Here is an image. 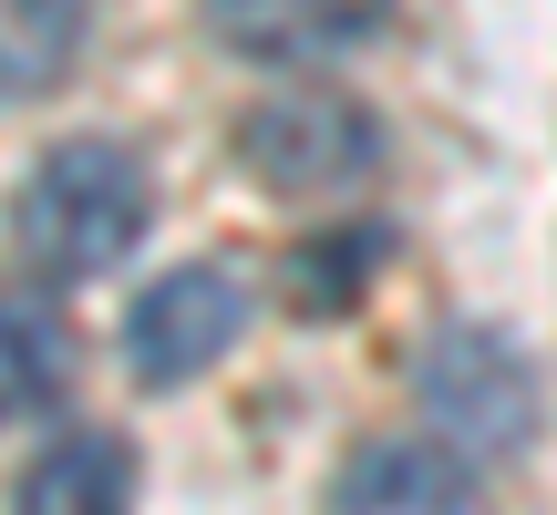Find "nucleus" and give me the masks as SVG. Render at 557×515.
<instances>
[{
	"label": "nucleus",
	"instance_id": "nucleus-1",
	"mask_svg": "<svg viewBox=\"0 0 557 515\" xmlns=\"http://www.w3.org/2000/svg\"><path fill=\"white\" fill-rule=\"evenodd\" d=\"M145 217H156V176H145V155L114 145V135H73V145H52V155L21 176L11 248L32 258L41 278H103L124 248L145 238Z\"/></svg>",
	"mask_w": 557,
	"mask_h": 515
},
{
	"label": "nucleus",
	"instance_id": "nucleus-7",
	"mask_svg": "<svg viewBox=\"0 0 557 515\" xmlns=\"http://www.w3.org/2000/svg\"><path fill=\"white\" fill-rule=\"evenodd\" d=\"M11 505H21V515H124V505H135V454H124L114 434L83 423V434H62L52 454L21 475Z\"/></svg>",
	"mask_w": 557,
	"mask_h": 515
},
{
	"label": "nucleus",
	"instance_id": "nucleus-10",
	"mask_svg": "<svg viewBox=\"0 0 557 515\" xmlns=\"http://www.w3.org/2000/svg\"><path fill=\"white\" fill-rule=\"evenodd\" d=\"M393 258V227H372V217H351V227H320V238H299L289 248V310H310V319H341L361 299V278Z\"/></svg>",
	"mask_w": 557,
	"mask_h": 515
},
{
	"label": "nucleus",
	"instance_id": "nucleus-3",
	"mask_svg": "<svg viewBox=\"0 0 557 515\" xmlns=\"http://www.w3.org/2000/svg\"><path fill=\"white\" fill-rule=\"evenodd\" d=\"M238 165L269 197H351L382 165V114L331 83H299V93H269L238 114Z\"/></svg>",
	"mask_w": 557,
	"mask_h": 515
},
{
	"label": "nucleus",
	"instance_id": "nucleus-4",
	"mask_svg": "<svg viewBox=\"0 0 557 515\" xmlns=\"http://www.w3.org/2000/svg\"><path fill=\"white\" fill-rule=\"evenodd\" d=\"M238 330H248V289H238V268L197 258V268H165L156 289L124 310V361H135V381L176 392V381H197L207 361L238 351Z\"/></svg>",
	"mask_w": 557,
	"mask_h": 515
},
{
	"label": "nucleus",
	"instance_id": "nucleus-8",
	"mask_svg": "<svg viewBox=\"0 0 557 515\" xmlns=\"http://www.w3.org/2000/svg\"><path fill=\"white\" fill-rule=\"evenodd\" d=\"M62 381H73V330H62V310L32 299V289H0V423L52 413Z\"/></svg>",
	"mask_w": 557,
	"mask_h": 515
},
{
	"label": "nucleus",
	"instance_id": "nucleus-9",
	"mask_svg": "<svg viewBox=\"0 0 557 515\" xmlns=\"http://www.w3.org/2000/svg\"><path fill=\"white\" fill-rule=\"evenodd\" d=\"M83 32H94V0H0V93H52Z\"/></svg>",
	"mask_w": 557,
	"mask_h": 515
},
{
	"label": "nucleus",
	"instance_id": "nucleus-2",
	"mask_svg": "<svg viewBox=\"0 0 557 515\" xmlns=\"http://www.w3.org/2000/svg\"><path fill=\"white\" fill-rule=\"evenodd\" d=\"M413 392H423V423H434L444 454L465 464H517L537 443V372L506 330L485 319H444L413 361Z\"/></svg>",
	"mask_w": 557,
	"mask_h": 515
},
{
	"label": "nucleus",
	"instance_id": "nucleus-5",
	"mask_svg": "<svg viewBox=\"0 0 557 515\" xmlns=\"http://www.w3.org/2000/svg\"><path fill=\"white\" fill-rule=\"evenodd\" d=\"M207 21L248 62H341L393 32V0H207Z\"/></svg>",
	"mask_w": 557,
	"mask_h": 515
},
{
	"label": "nucleus",
	"instance_id": "nucleus-6",
	"mask_svg": "<svg viewBox=\"0 0 557 515\" xmlns=\"http://www.w3.org/2000/svg\"><path fill=\"white\" fill-rule=\"evenodd\" d=\"M331 515H485V485L444 443H361L341 464Z\"/></svg>",
	"mask_w": 557,
	"mask_h": 515
}]
</instances>
